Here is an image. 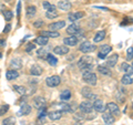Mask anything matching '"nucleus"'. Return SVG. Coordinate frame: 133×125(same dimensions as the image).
Here are the masks:
<instances>
[{
  "mask_svg": "<svg viewBox=\"0 0 133 125\" xmlns=\"http://www.w3.org/2000/svg\"><path fill=\"white\" fill-rule=\"evenodd\" d=\"M5 45V41L3 40H0V47H3Z\"/></svg>",
  "mask_w": 133,
  "mask_h": 125,
  "instance_id": "nucleus-44",
  "label": "nucleus"
},
{
  "mask_svg": "<svg viewBox=\"0 0 133 125\" xmlns=\"http://www.w3.org/2000/svg\"><path fill=\"white\" fill-rule=\"evenodd\" d=\"M121 82L124 85H130L133 83V78L131 77V74H124L121 79Z\"/></svg>",
  "mask_w": 133,
  "mask_h": 125,
  "instance_id": "nucleus-26",
  "label": "nucleus"
},
{
  "mask_svg": "<svg viewBox=\"0 0 133 125\" xmlns=\"http://www.w3.org/2000/svg\"><path fill=\"white\" fill-rule=\"evenodd\" d=\"M48 41H49V38H47V37H43V36H40V37H38V38H36L35 42L37 44L41 45V47H43V45H45L48 43Z\"/></svg>",
  "mask_w": 133,
  "mask_h": 125,
  "instance_id": "nucleus-27",
  "label": "nucleus"
},
{
  "mask_svg": "<svg viewBox=\"0 0 133 125\" xmlns=\"http://www.w3.org/2000/svg\"><path fill=\"white\" fill-rule=\"evenodd\" d=\"M98 71L103 75H111V70L108 68V66H102V65H99L98 66Z\"/></svg>",
  "mask_w": 133,
  "mask_h": 125,
  "instance_id": "nucleus-30",
  "label": "nucleus"
},
{
  "mask_svg": "<svg viewBox=\"0 0 133 125\" xmlns=\"http://www.w3.org/2000/svg\"><path fill=\"white\" fill-rule=\"evenodd\" d=\"M97 49L94 44H92L89 41H84V42H82L80 44V47H79V50H80L81 52L83 53H89V52H93L94 50Z\"/></svg>",
  "mask_w": 133,
  "mask_h": 125,
  "instance_id": "nucleus-3",
  "label": "nucleus"
},
{
  "mask_svg": "<svg viewBox=\"0 0 133 125\" xmlns=\"http://www.w3.org/2000/svg\"><path fill=\"white\" fill-rule=\"evenodd\" d=\"M31 110H32L31 105H29V104H22L21 107H20L19 114H21V115H29L31 113Z\"/></svg>",
  "mask_w": 133,
  "mask_h": 125,
  "instance_id": "nucleus-20",
  "label": "nucleus"
},
{
  "mask_svg": "<svg viewBox=\"0 0 133 125\" xmlns=\"http://www.w3.org/2000/svg\"><path fill=\"white\" fill-rule=\"evenodd\" d=\"M107 109L109 110L111 114H119V106L118 104H115L113 102H110L107 104Z\"/></svg>",
  "mask_w": 133,
  "mask_h": 125,
  "instance_id": "nucleus-18",
  "label": "nucleus"
},
{
  "mask_svg": "<svg viewBox=\"0 0 133 125\" xmlns=\"http://www.w3.org/2000/svg\"><path fill=\"white\" fill-rule=\"evenodd\" d=\"M0 57H1V55H0Z\"/></svg>",
  "mask_w": 133,
  "mask_h": 125,
  "instance_id": "nucleus-50",
  "label": "nucleus"
},
{
  "mask_svg": "<svg viewBox=\"0 0 133 125\" xmlns=\"http://www.w3.org/2000/svg\"><path fill=\"white\" fill-rule=\"evenodd\" d=\"M80 110L84 114H91L93 111V104L90 101H84L80 104Z\"/></svg>",
  "mask_w": 133,
  "mask_h": 125,
  "instance_id": "nucleus-4",
  "label": "nucleus"
},
{
  "mask_svg": "<svg viewBox=\"0 0 133 125\" xmlns=\"http://www.w3.org/2000/svg\"><path fill=\"white\" fill-rule=\"evenodd\" d=\"M41 36L47 38H58L60 37V33L58 31H41Z\"/></svg>",
  "mask_w": 133,
  "mask_h": 125,
  "instance_id": "nucleus-24",
  "label": "nucleus"
},
{
  "mask_svg": "<svg viewBox=\"0 0 133 125\" xmlns=\"http://www.w3.org/2000/svg\"><path fill=\"white\" fill-rule=\"evenodd\" d=\"M72 5L70 3V1H68V0H61V1L58 2V8L63 11H69L70 9H71Z\"/></svg>",
  "mask_w": 133,
  "mask_h": 125,
  "instance_id": "nucleus-13",
  "label": "nucleus"
},
{
  "mask_svg": "<svg viewBox=\"0 0 133 125\" xmlns=\"http://www.w3.org/2000/svg\"><path fill=\"white\" fill-rule=\"evenodd\" d=\"M14 89L17 93H19L20 95H23V94H26V87H23V86H20V85H15L14 86Z\"/></svg>",
  "mask_w": 133,
  "mask_h": 125,
  "instance_id": "nucleus-35",
  "label": "nucleus"
},
{
  "mask_svg": "<svg viewBox=\"0 0 133 125\" xmlns=\"http://www.w3.org/2000/svg\"><path fill=\"white\" fill-rule=\"evenodd\" d=\"M93 64H94V59L92 57L89 55H84L82 57L78 62V66L82 70L83 72H90L93 69Z\"/></svg>",
  "mask_w": 133,
  "mask_h": 125,
  "instance_id": "nucleus-1",
  "label": "nucleus"
},
{
  "mask_svg": "<svg viewBox=\"0 0 133 125\" xmlns=\"http://www.w3.org/2000/svg\"><path fill=\"white\" fill-rule=\"evenodd\" d=\"M30 73L32 74V75H41L42 74V68H41L40 65L38 64H35V65H32L31 68H30Z\"/></svg>",
  "mask_w": 133,
  "mask_h": 125,
  "instance_id": "nucleus-22",
  "label": "nucleus"
},
{
  "mask_svg": "<svg viewBox=\"0 0 133 125\" xmlns=\"http://www.w3.org/2000/svg\"><path fill=\"white\" fill-rule=\"evenodd\" d=\"M82 79H83V81L85 83H88L89 85H95L97 84V81H98L97 74L93 73L92 71H90V72H83Z\"/></svg>",
  "mask_w": 133,
  "mask_h": 125,
  "instance_id": "nucleus-2",
  "label": "nucleus"
},
{
  "mask_svg": "<svg viewBox=\"0 0 133 125\" xmlns=\"http://www.w3.org/2000/svg\"><path fill=\"white\" fill-rule=\"evenodd\" d=\"M68 1H73V0H68Z\"/></svg>",
  "mask_w": 133,
  "mask_h": 125,
  "instance_id": "nucleus-46",
  "label": "nucleus"
},
{
  "mask_svg": "<svg viewBox=\"0 0 133 125\" xmlns=\"http://www.w3.org/2000/svg\"><path fill=\"white\" fill-rule=\"evenodd\" d=\"M132 117H133V114H132Z\"/></svg>",
  "mask_w": 133,
  "mask_h": 125,
  "instance_id": "nucleus-47",
  "label": "nucleus"
},
{
  "mask_svg": "<svg viewBox=\"0 0 133 125\" xmlns=\"http://www.w3.org/2000/svg\"><path fill=\"white\" fill-rule=\"evenodd\" d=\"M132 66H133V64H132Z\"/></svg>",
  "mask_w": 133,
  "mask_h": 125,
  "instance_id": "nucleus-49",
  "label": "nucleus"
},
{
  "mask_svg": "<svg viewBox=\"0 0 133 125\" xmlns=\"http://www.w3.org/2000/svg\"><path fill=\"white\" fill-rule=\"evenodd\" d=\"M93 109L97 111V112H101V113H103V112L105 111L107 106H104V103H103L102 100H95L94 103H93Z\"/></svg>",
  "mask_w": 133,
  "mask_h": 125,
  "instance_id": "nucleus-9",
  "label": "nucleus"
},
{
  "mask_svg": "<svg viewBox=\"0 0 133 125\" xmlns=\"http://www.w3.org/2000/svg\"><path fill=\"white\" fill-rule=\"evenodd\" d=\"M3 17H5V19L7 20V21H10V20L12 19V17H14V15H12V12L10 10H6L5 12H3Z\"/></svg>",
  "mask_w": 133,
  "mask_h": 125,
  "instance_id": "nucleus-38",
  "label": "nucleus"
},
{
  "mask_svg": "<svg viewBox=\"0 0 133 125\" xmlns=\"http://www.w3.org/2000/svg\"><path fill=\"white\" fill-rule=\"evenodd\" d=\"M8 110H9V105H7V104H5V105H0V116L5 115Z\"/></svg>",
  "mask_w": 133,
  "mask_h": 125,
  "instance_id": "nucleus-37",
  "label": "nucleus"
},
{
  "mask_svg": "<svg viewBox=\"0 0 133 125\" xmlns=\"http://www.w3.org/2000/svg\"><path fill=\"white\" fill-rule=\"evenodd\" d=\"M45 105H47V101L42 96H36L33 99V106L37 107L38 110L41 109H45Z\"/></svg>",
  "mask_w": 133,
  "mask_h": 125,
  "instance_id": "nucleus-6",
  "label": "nucleus"
},
{
  "mask_svg": "<svg viewBox=\"0 0 133 125\" xmlns=\"http://www.w3.org/2000/svg\"><path fill=\"white\" fill-rule=\"evenodd\" d=\"M58 106H59L61 112H72L71 105H69L66 103H60V104H58Z\"/></svg>",
  "mask_w": 133,
  "mask_h": 125,
  "instance_id": "nucleus-31",
  "label": "nucleus"
},
{
  "mask_svg": "<svg viewBox=\"0 0 133 125\" xmlns=\"http://www.w3.org/2000/svg\"><path fill=\"white\" fill-rule=\"evenodd\" d=\"M45 17H47L48 19H55V18H57L58 17V11L57 10H55V11H47L45 12Z\"/></svg>",
  "mask_w": 133,
  "mask_h": 125,
  "instance_id": "nucleus-34",
  "label": "nucleus"
},
{
  "mask_svg": "<svg viewBox=\"0 0 133 125\" xmlns=\"http://www.w3.org/2000/svg\"><path fill=\"white\" fill-rule=\"evenodd\" d=\"M45 52H48V50H45V49H40L39 51H38V55H39V57L45 55V58H47V55L49 54V53H45Z\"/></svg>",
  "mask_w": 133,
  "mask_h": 125,
  "instance_id": "nucleus-40",
  "label": "nucleus"
},
{
  "mask_svg": "<svg viewBox=\"0 0 133 125\" xmlns=\"http://www.w3.org/2000/svg\"><path fill=\"white\" fill-rule=\"evenodd\" d=\"M121 70L123 72H125L127 74H132L133 73V66L132 65H129L127 62H123L121 64Z\"/></svg>",
  "mask_w": 133,
  "mask_h": 125,
  "instance_id": "nucleus-28",
  "label": "nucleus"
},
{
  "mask_svg": "<svg viewBox=\"0 0 133 125\" xmlns=\"http://www.w3.org/2000/svg\"><path fill=\"white\" fill-rule=\"evenodd\" d=\"M60 82H61V79L58 75H51L47 78V80H45V83H47V85L49 87H56L60 84Z\"/></svg>",
  "mask_w": 133,
  "mask_h": 125,
  "instance_id": "nucleus-5",
  "label": "nucleus"
},
{
  "mask_svg": "<svg viewBox=\"0 0 133 125\" xmlns=\"http://www.w3.org/2000/svg\"><path fill=\"white\" fill-rule=\"evenodd\" d=\"M102 119L104 121V123L108 125H111L115 122V119L113 117V115H111V113H103L102 114Z\"/></svg>",
  "mask_w": 133,
  "mask_h": 125,
  "instance_id": "nucleus-19",
  "label": "nucleus"
},
{
  "mask_svg": "<svg viewBox=\"0 0 133 125\" xmlns=\"http://www.w3.org/2000/svg\"><path fill=\"white\" fill-rule=\"evenodd\" d=\"M132 107H133V104H132Z\"/></svg>",
  "mask_w": 133,
  "mask_h": 125,
  "instance_id": "nucleus-48",
  "label": "nucleus"
},
{
  "mask_svg": "<svg viewBox=\"0 0 133 125\" xmlns=\"http://www.w3.org/2000/svg\"><path fill=\"white\" fill-rule=\"evenodd\" d=\"M47 61L49 62V64L52 65V66H56V65L58 64L57 58H56L55 55H52V54H48V55H47Z\"/></svg>",
  "mask_w": 133,
  "mask_h": 125,
  "instance_id": "nucleus-33",
  "label": "nucleus"
},
{
  "mask_svg": "<svg viewBox=\"0 0 133 125\" xmlns=\"http://www.w3.org/2000/svg\"><path fill=\"white\" fill-rule=\"evenodd\" d=\"M37 13V9H36V7L35 6H29L27 8V10H26V16H27V18H32L33 16H35Z\"/></svg>",
  "mask_w": 133,
  "mask_h": 125,
  "instance_id": "nucleus-29",
  "label": "nucleus"
},
{
  "mask_svg": "<svg viewBox=\"0 0 133 125\" xmlns=\"http://www.w3.org/2000/svg\"><path fill=\"white\" fill-rule=\"evenodd\" d=\"M18 77H19V73L17 72L16 70H9V71H7V74H6L7 80L12 81V80H16Z\"/></svg>",
  "mask_w": 133,
  "mask_h": 125,
  "instance_id": "nucleus-23",
  "label": "nucleus"
},
{
  "mask_svg": "<svg viewBox=\"0 0 133 125\" xmlns=\"http://www.w3.org/2000/svg\"><path fill=\"white\" fill-rule=\"evenodd\" d=\"M105 38V32L104 31H99L97 34L94 36V42H101V41Z\"/></svg>",
  "mask_w": 133,
  "mask_h": 125,
  "instance_id": "nucleus-32",
  "label": "nucleus"
},
{
  "mask_svg": "<svg viewBox=\"0 0 133 125\" xmlns=\"http://www.w3.org/2000/svg\"><path fill=\"white\" fill-rule=\"evenodd\" d=\"M15 122H16V120L14 117H7L2 122V125H15Z\"/></svg>",
  "mask_w": 133,
  "mask_h": 125,
  "instance_id": "nucleus-36",
  "label": "nucleus"
},
{
  "mask_svg": "<svg viewBox=\"0 0 133 125\" xmlns=\"http://www.w3.org/2000/svg\"><path fill=\"white\" fill-rule=\"evenodd\" d=\"M35 47H36V45L33 44V43H29V44L27 45V48H26V51H27V52H30V51H32V50L35 49Z\"/></svg>",
  "mask_w": 133,
  "mask_h": 125,
  "instance_id": "nucleus-42",
  "label": "nucleus"
},
{
  "mask_svg": "<svg viewBox=\"0 0 133 125\" xmlns=\"http://www.w3.org/2000/svg\"><path fill=\"white\" fill-rule=\"evenodd\" d=\"M118 60H119V55L116 54V53H114V54H112L109 59L107 60V64H108V66L109 68H113V66H115V64H116V62H118Z\"/></svg>",
  "mask_w": 133,
  "mask_h": 125,
  "instance_id": "nucleus-17",
  "label": "nucleus"
},
{
  "mask_svg": "<svg viewBox=\"0 0 133 125\" xmlns=\"http://www.w3.org/2000/svg\"><path fill=\"white\" fill-rule=\"evenodd\" d=\"M111 50H112L111 45H109V44H104V45H102V48H101V50H100V52H99L98 57L100 58V59H105L107 55L111 52Z\"/></svg>",
  "mask_w": 133,
  "mask_h": 125,
  "instance_id": "nucleus-8",
  "label": "nucleus"
},
{
  "mask_svg": "<svg viewBox=\"0 0 133 125\" xmlns=\"http://www.w3.org/2000/svg\"><path fill=\"white\" fill-rule=\"evenodd\" d=\"M78 41H79V38L76 36H71L63 39V42L64 44H66V47H73V45H76L78 43Z\"/></svg>",
  "mask_w": 133,
  "mask_h": 125,
  "instance_id": "nucleus-11",
  "label": "nucleus"
},
{
  "mask_svg": "<svg viewBox=\"0 0 133 125\" xmlns=\"http://www.w3.org/2000/svg\"><path fill=\"white\" fill-rule=\"evenodd\" d=\"M10 66L14 70H18L22 66V60L20 58H14L11 61H10Z\"/></svg>",
  "mask_w": 133,
  "mask_h": 125,
  "instance_id": "nucleus-16",
  "label": "nucleus"
},
{
  "mask_svg": "<svg viewBox=\"0 0 133 125\" xmlns=\"http://www.w3.org/2000/svg\"><path fill=\"white\" fill-rule=\"evenodd\" d=\"M44 24L43 21H41V20H38V21H36L35 23H33V27H36V28H41Z\"/></svg>",
  "mask_w": 133,
  "mask_h": 125,
  "instance_id": "nucleus-41",
  "label": "nucleus"
},
{
  "mask_svg": "<svg viewBox=\"0 0 133 125\" xmlns=\"http://www.w3.org/2000/svg\"><path fill=\"white\" fill-rule=\"evenodd\" d=\"M61 115H62V112L61 111H51L48 113L49 119L51 121H57V120H60L61 119Z\"/></svg>",
  "mask_w": 133,
  "mask_h": 125,
  "instance_id": "nucleus-21",
  "label": "nucleus"
},
{
  "mask_svg": "<svg viewBox=\"0 0 133 125\" xmlns=\"http://www.w3.org/2000/svg\"><path fill=\"white\" fill-rule=\"evenodd\" d=\"M52 125H53V124H52Z\"/></svg>",
  "mask_w": 133,
  "mask_h": 125,
  "instance_id": "nucleus-51",
  "label": "nucleus"
},
{
  "mask_svg": "<svg viewBox=\"0 0 133 125\" xmlns=\"http://www.w3.org/2000/svg\"><path fill=\"white\" fill-rule=\"evenodd\" d=\"M82 95L84 98H87V99H89V100H98V95L97 94H94V93H92V91H91V89H89L88 86H84L82 89Z\"/></svg>",
  "mask_w": 133,
  "mask_h": 125,
  "instance_id": "nucleus-7",
  "label": "nucleus"
},
{
  "mask_svg": "<svg viewBox=\"0 0 133 125\" xmlns=\"http://www.w3.org/2000/svg\"><path fill=\"white\" fill-rule=\"evenodd\" d=\"M10 30H11V26H10L9 23H8L7 26H6V28L3 29V32H5V33H8V32H9Z\"/></svg>",
  "mask_w": 133,
  "mask_h": 125,
  "instance_id": "nucleus-43",
  "label": "nucleus"
},
{
  "mask_svg": "<svg viewBox=\"0 0 133 125\" xmlns=\"http://www.w3.org/2000/svg\"><path fill=\"white\" fill-rule=\"evenodd\" d=\"M60 99H61V101H69L71 99V92H70V90L66 89L62 91L60 93Z\"/></svg>",
  "mask_w": 133,
  "mask_h": 125,
  "instance_id": "nucleus-25",
  "label": "nucleus"
},
{
  "mask_svg": "<svg viewBox=\"0 0 133 125\" xmlns=\"http://www.w3.org/2000/svg\"><path fill=\"white\" fill-rule=\"evenodd\" d=\"M65 27V22L64 21H58V22H53L51 24H49V29L51 31H57L60 30V29Z\"/></svg>",
  "mask_w": 133,
  "mask_h": 125,
  "instance_id": "nucleus-15",
  "label": "nucleus"
},
{
  "mask_svg": "<svg viewBox=\"0 0 133 125\" xmlns=\"http://www.w3.org/2000/svg\"><path fill=\"white\" fill-rule=\"evenodd\" d=\"M53 52L56 54H60V55H64V54H68L69 53V48L66 45H58L53 49Z\"/></svg>",
  "mask_w": 133,
  "mask_h": 125,
  "instance_id": "nucleus-12",
  "label": "nucleus"
},
{
  "mask_svg": "<svg viewBox=\"0 0 133 125\" xmlns=\"http://www.w3.org/2000/svg\"><path fill=\"white\" fill-rule=\"evenodd\" d=\"M84 17V12L82 11H77V12H71V13H69L68 16V19L70 20V21H77V20H80L81 18H83Z\"/></svg>",
  "mask_w": 133,
  "mask_h": 125,
  "instance_id": "nucleus-10",
  "label": "nucleus"
},
{
  "mask_svg": "<svg viewBox=\"0 0 133 125\" xmlns=\"http://www.w3.org/2000/svg\"><path fill=\"white\" fill-rule=\"evenodd\" d=\"M20 15V2L18 3V16Z\"/></svg>",
  "mask_w": 133,
  "mask_h": 125,
  "instance_id": "nucleus-45",
  "label": "nucleus"
},
{
  "mask_svg": "<svg viewBox=\"0 0 133 125\" xmlns=\"http://www.w3.org/2000/svg\"><path fill=\"white\" fill-rule=\"evenodd\" d=\"M127 59L129 61L133 59V48H129L127 50Z\"/></svg>",
  "mask_w": 133,
  "mask_h": 125,
  "instance_id": "nucleus-39",
  "label": "nucleus"
},
{
  "mask_svg": "<svg viewBox=\"0 0 133 125\" xmlns=\"http://www.w3.org/2000/svg\"><path fill=\"white\" fill-rule=\"evenodd\" d=\"M81 31V28L79 24H76V23H72L70 24V26L66 28V32L69 33V34H77L78 32Z\"/></svg>",
  "mask_w": 133,
  "mask_h": 125,
  "instance_id": "nucleus-14",
  "label": "nucleus"
}]
</instances>
